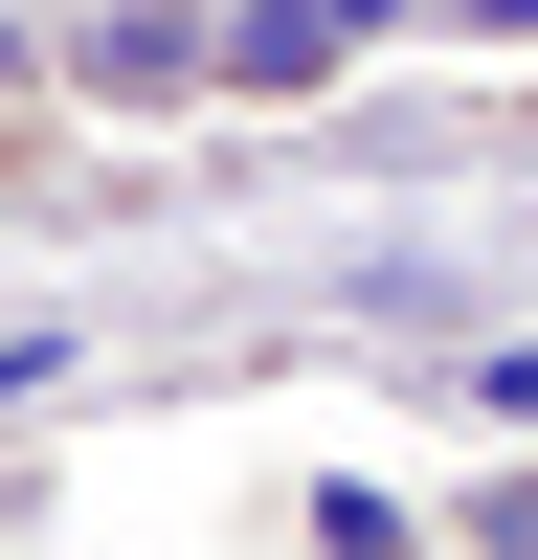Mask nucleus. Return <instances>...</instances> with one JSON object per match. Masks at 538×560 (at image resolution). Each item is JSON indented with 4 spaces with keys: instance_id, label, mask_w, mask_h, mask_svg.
<instances>
[{
    "instance_id": "obj_1",
    "label": "nucleus",
    "mask_w": 538,
    "mask_h": 560,
    "mask_svg": "<svg viewBox=\"0 0 538 560\" xmlns=\"http://www.w3.org/2000/svg\"><path fill=\"white\" fill-rule=\"evenodd\" d=\"M224 68L292 90V68H337V23H314V0H224Z\"/></svg>"
},
{
    "instance_id": "obj_2",
    "label": "nucleus",
    "mask_w": 538,
    "mask_h": 560,
    "mask_svg": "<svg viewBox=\"0 0 538 560\" xmlns=\"http://www.w3.org/2000/svg\"><path fill=\"white\" fill-rule=\"evenodd\" d=\"M314 23H337V45H359V23H404V0H314Z\"/></svg>"
},
{
    "instance_id": "obj_3",
    "label": "nucleus",
    "mask_w": 538,
    "mask_h": 560,
    "mask_svg": "<svg viewBox=\"0 0 538 560\" xmlns=\"http://www.w3.org/2000/svg\"><path fill=\"white\" fill-rule=\"evenodd\" d=\"M471 23H538V0H471Z\"/></svg>"
}]
</instances>
